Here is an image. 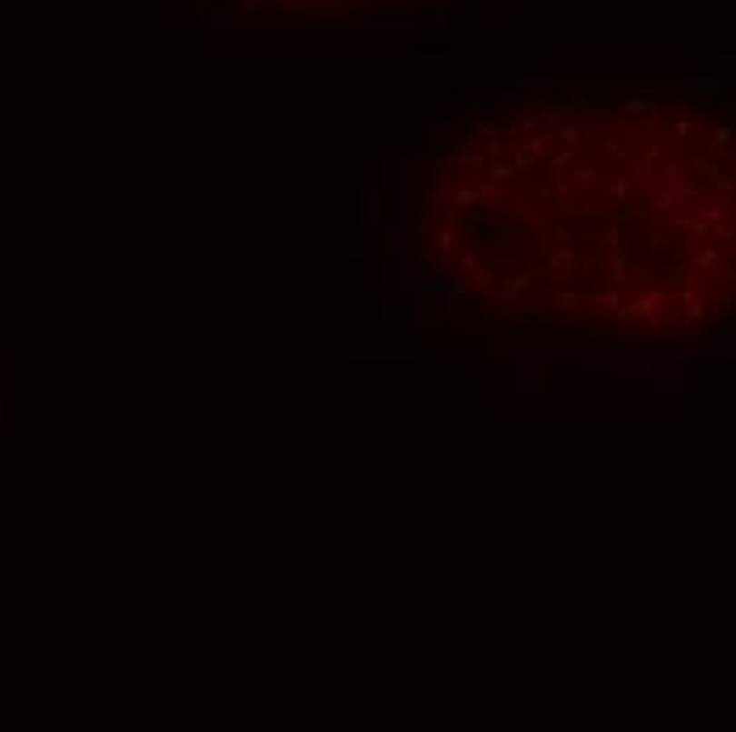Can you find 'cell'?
Masks as SVG:
<instances>
[]
</instances>
